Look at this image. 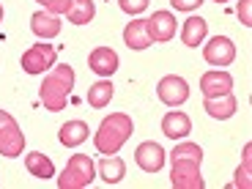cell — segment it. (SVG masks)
<instances>
[{"label":"cell","instance_id":"obj_1","mask_svg":"<svg viewBox=\"0 0 252 189\" xmlns=\"http://www.w3.org/2000/svg\"><path fill=\"white\" fill-rule=\"evenodd\" d=\"M132 132H134V124H132V118H129L126 113L107 115V118L99 124L96 134H94L96 151L104 154V157H113V154L121 151V145L132 137Z\"/></svg>","mask_w":252,"mask_h":189},{"label":"cell","instance_id":"obj_2","mask_svg":"<svg viewBox=\"0 0 252 189\" xmlns=\"http://www.w3.org/2000/svg\"><path fill=\"white\" fill-rule=\"evenodd\" d=\"M71 91H74V69L63 63V66H55V69L44 77L41 88H38V96L44 101V110L61 113V110L66 107V101H69Z\"/></svg>","mask_w":252,"mask_h":189},{"label":"cell","instance_id":"obj_3","mask_svg":"<svg viewBox=\"0 0 252 189\" xmlns=\"http://www.w3.org/2000/svg\"><path fill=\"white\" fill-rule=\"evenodd\" d=\"M96 178V164L88 154H71L66 170L58 176V187L61 189H85Z\"/></svg>","mask_w":252,"mask_h":189},{"label":"cell","instance_id":"obj_4","mask_svg":"<svg viewBox=\"0 0 252 189\" xmlns=\"http://www.w3.org/2000/svg\"><path fill=\"white\" fill-rule=\"evenodd\" d=\"M22 148H25V134H22L19 124L6 110H0V154L14 159V157H22Z\"/></svg>","mask_w":252,"mask_h":189},{"label":"cell","instance_id":"obj_5","mask_svg":"<svg viewBox=\"0 0 252 189\" xmlns=\"http://www.w3.org/2000/svg\"><path fill=\"white\" fill-rule=\"evenodd\" d=\"M55 58L58 52L52 44H33L31 50L22 52V69L28 74H44L47 69L55 66Z\"/></svg>","mask_w":252,"mask_h":189},{"label":"cell","instance_id":"obj_6","mask_svg":"<svg viewBox=\"0 0 252 189\" xmlns=\"http://www.w3.org/2000/svg\"><path fill=\"white\" fill-rule=\"evenodd\" d=\"M170 184L176 189H203L206 181L200 176V164L189 159H176L170 170Z\"/></svg>","mask_w":252,"mask_h":189},{"label":"cell","instance_id":"obj_7","mask_svg":"<svg viewBox=\"0 0 252 189\" xmlns=\"http://www.w3.org/2000/svg\"><path fill=\"white\" fill-rule=\"evenodd\" d=\"M157 94H159V99H162V104H167V107H178V104H184V101L189 99V85H187L184 77L167 74V77L159 80Z\"/></svg>","mask_w":252,"mask_h":189},{"label":"cell","instance_id":"obj_8","mask_svg":"<svg viewBox=\"0 0 252 189\" xmlns=\"http://www.w3.org/2000/svg\"><path fill=\"white\" fill-rule=\"evenodd\" d=\"M203 58L211 66H230L236 61V44L227 36H214L203 47Z\"/></svg>","mask_w":252,"mask_h":189},{"label":"cell","instance_id":"obj_9","mask_svg":"<svg viewBox=\"0 0 252 189\" xmlns=\"http://www.w3.org/2000/svg\"><path fill=\"white\" fill-rule=\"evenodd\" d=\"M134 162H137V167L145 173H159L164 167V148L159 143H154V140L140 143L137 151H134Z\"/></svg>","mask_w":252,"mask_h":189},{"label":"cell","instance_id":"obj_10","mask_svg":"<svg viewBox=\"0 0 252 189\" xmlns=\"http://www.w3.org/2000/svg\"><path fill=\"white\" fill-rule=\"evenodd\" d=\"M151 41H170L176 36V17L170 11H154L151 19H145Z\"/></svg>","mask_w":252,"mask_h":189},{"label":"cell","instance_id":"obj_11","mask_svg":"<svg viewBox=\"0 0 252 189\" xmlns=\"http://www.w3.org/2000/svg\"><path fill=\"white\" fill-rule=\"evenodd\" d=\"M230 88H233V77L227 74V71H206V74L200 77V91L206 99H214V96H225L230 94Z\"/></svg>","mask_w":252,"mask_h":189},{"label":"cell","instance_id":"obj_12","mask_svg":"<svg viewBox=\"0 0 252 189\" xmlns=\"http://www.w3.org/2000/svg\"><path fill=\"white\" fill-rule=\"evenodd\" d=\"M88 66H91V71H96L99 77H110V74L118 71V55H115V50H110V47H96L88 58Z\"/></svg>","mask_w":252,"mask_h":189},{"label":"cell","instance_id":"obj_13","mask_svg":"<svg viewBox=\"0 0 252 189\" xmlns=\"http://www.w3.org/2000/svg\"><path fill=\"white\" fill-rule=\"evenodd\" d=\"M162 132H164V137H170V140H181L192 132V121H189L187 113L173 110V113H167L162 118Z\"/></svg>","mask_w":252,"mask_h":189},{"label":"cell","instance_id":"obj_14","mask_svg":"<svg viewBox=\"0 0 252 189\" xmlns=\"http://www.w3.org/2000/svg\"><path fill=\"white\" fill-rule=\"evenodd\" d=\"M88 124L85 121H66V124L61 126V132H58V140H61L66 148H77V145H82L85 140H88Z\"/></svg>","mask_w":252,"mask_h":189},{"label":"cell","instance_id":"obj_15","mask_svg":"<svg viewBox=\"0 0 252 189\" xmlns=\"http://www.w3.org/2000/svg\"><path fill=\"white\" fill-rule=\"evenodd\" d=\"M236 107H239V101H236L233 94H225V96H214V99H206L203 101V110H206L211 118L217 121H225L230 118V115L236 113Z\"/></svg>","mask_w":252,"mask_h":189},{"label":"cell","instance_id":"obj_16","mask_svg":"<svg viewBox=\"0 0 252 189\" xmlns=\"http://www.w3.org/2000/svg\"><path fill=\"white\" fill-rule=\"evenodd\" d=\"M31 31L36 33L38 38H55L61 33V19L50 11H36L31 17Z\"/></svg>","mask_w":252,"mask_h":189},{"label":"cell","instance_id":"obj_17","mask_svg":"<svg viewBox=\"0 0 252 189\" xmlns=\"http://www.w3.org/2000/svg\"><path fill=\"white\" fill-rule=\"evenodd\" d=\"M124 41L129 50H145V47H151V36H148V28H145V19H134L129 22L124 31Z\"/></svg>","mask_w":252,"mask_h":189},{"label":"cell","instance_id":"obj_18","mask_svg":"<svg viewBox=\"0 0 252 189\" xmlns=\"http://www.w3.org/2000/svg\"><path fill=\"white\" fill-rule=\"evenodd\" d=\"M208 33V22L203 17H189L184 19V28H181V41L187 47H197L203 44V38Z\"/></svg>","mask_w":252,"mask_h":189},{"label":"cell","instance_id":"obj_19","mask_svg":"<svg viewBox=\"0 0 252 189\" xmlns=\"http://www.w3.org/2000/svg\"><path fill=\"white\" fill-rule=\"evenodd\" d=\"M99 176L104 178V184H118L121 178L126 176V162L121 157H104L99 164H96Z\"/></svg>","mask_w":252,"mask_h":189},{"label":"cell","instance_id":"obj_20","mask_svg":"<svg viewBox=\"0 0 252 189\" xmlns=\"http://www.w3.org/2000/svg\"><path fill=\"white\" fill-rule=\"evenodd\" d=\"M25 167L31 176L36 178H52L55 176V164H52V159L47 157V154L36 151V154H28L25 157Z\"/></svg>","mask_w":252,"mask_h":189},{"label":"cell","instance_id":"obj_21","mask_svg":"<svg viewBox=\"0 0 252 189\" xmlns=\"http://www.w3.org/2000/svg\"><path fill=\"white\" fill-rule=\"evenodd\" d=\"M94 17H96L94 0H71V8L66 11V19L71 25H88Z\"/></svg>","mask_w":252,"mask_h":189},{"label":"cell","instance_id":"obj_22","mask_svg":"<svg viewBox=\"0 0 252 189\" xmlns=\"http://www.w3.org/2000/svg\"><path fill=\"white\" fill-rule=\"evenodd\" d=\"M113 94H115L113 82H110V80H99V82H94V85L88 88V104H91L94 110L107 107L110 99H113Z\"/></svg>","mask_w":252,"mask_h":189},{"label":"cell","instance_id":"obj_23","mask_svg":"<svg viewBox=\"0 0 252 189\" xmlns=\"http://www.w3.org/2000/svg\"><path fill=\"white\" fill-rule=\"evenodd\" d=\"M176 159H189V162H203V148L197 143H181L176 145L170 151V162H176Z\"/></svg>","mask_w":252,"mask_h":189},{"label":"cell","instance_id":"obj_24","mask_svg":"<svg viewBox=\"0 0 252 189\" xmlns=\"http://www.w3.org/2000/svg\"><path fill=\"white\" fill-rule=\"evenodd\" d=\"M250 162H252V145L247 143L244 145V162H241V167L236 170L233 187H241V189H250L252 187V181H250Z\"/></svg>","mask_w":252,"mask_h":189},{"label":"cell","instance_id":"obj_25","mask_svg":"<svg viewBox=\"0 0 252 189\" xmlns=\"http://www.w3.org/2000/svg\"><path fill=\"white\" fill-rule=\"evenodd\" d=\"M36 3H41L44 6V11H50V14H66L71 8V0H36Z\"/></svg>","mask_w":252,"mask_h":189},{"label":"cell","instance_id":"obj_26","mask_svg":"<svg viewBox=\"0 0 252 189\" xmlns=\"http://www.w3.org/2000/svg\"><path fill=\"white\" fill-rule=\"evenodd\" d=\"M118 6H121V11L134 17V14H143L148 8V0H118Z\"/></svg>","mask_w":252,"mask_h":189},{"label":"cell","instance_id":"obj_27","mask_svg":"<svg viewBox=\"0 0 252 189\" xmlns=\"http://www.w3.org/2000/svg\"><path fill=\"white\" fill-rule=\"evenodd\" d=\"M239 19L244 28L252 25V0H241L239 3Z\"/></svg>","mask_w":252,"mask_h":189},{"label":"cell","instance_id":"obj_28","mask_svg":"<svg viewBox=\"0 0 252 189\" xmlns=\"http://www.w3.org/2000/svg\"><path fill=\"white\" fill-rule=\"evenodd\" d=\"M170 6L176 11H195V8L203 6V0H170Z\"/></svg>","mask_w":252,"mask_h":189},{"label":"cell","instance_id":"obj_29","mask_svg":"<svg viewBox=\"0 0 252 189\" xmlns=\"http://www.w3.org/2000/svg\"><path fill=\"white\" fill-rule=\"evenodd\" d=\"M0 22H3V6H0Z\"/></svg>","mask_w":252,"mask_h":189},{"label":"cell","instance_id":"obj_30","mask_svg":"<svg viewBox=\"0 0 252 189\" xmlns=\"http://www.w3.org/2000/svg\"><path fill=\"white\" fill-rule=\"evenodd\" d=\"M214 3H220V6H222V3H227V0H214Z\"/></svg>","mask_w":252,"mask_h":189}]
</instances>
